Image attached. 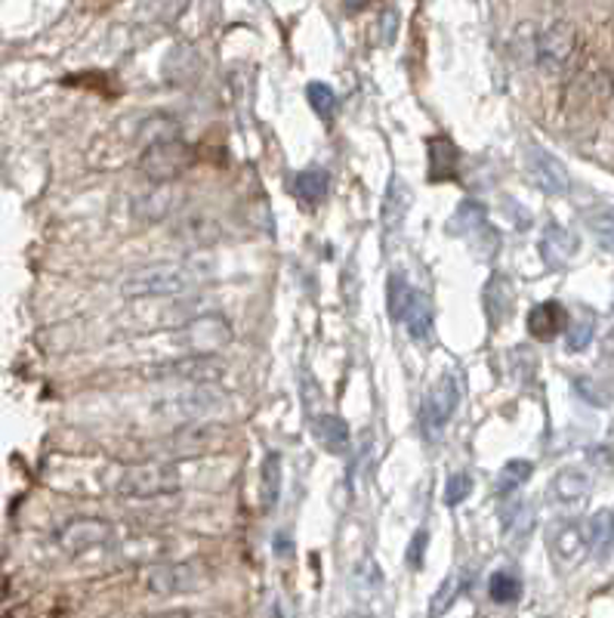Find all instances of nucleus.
<instances>
[{
    "mask_svg": "<svg viewBox=\"0 0 614 618\" xmlns=\"http://www.w3.org/2000/svg\"><path fill=\"white\" fill-rule=\"evenodd\" d=\"M204 582V569L198 563H158L148 569L145 587L158 597H177L189 594Z\"/></svg>",
    "mask_w": 614,
    "mask_h": 618,
    "instance_id": "obj_9",
    "label": "nucleus"
},
{
    "mask_svg": "<svg viewBox=\"0 0 614 618\" xmlns=\"http://www.w3.org/2000/svg\"><path fill=\"white\" fill-rule=\"evenodd\" d=\"M587 226L597 236L599 248L614 254V214L612 211H590L587 214Z\"/></svg>",
    "mask_w": 614,
    "mask_h": 618,
    "instance_id": "obj_31",
    "label": "nucleus"
},
{
    "mask_svg": "<svg viewBox=\"0 0 614 618\" xmlns=\"http://www.w3.org/2000/svg\"><path fill=\"white\" fill-rule=\"evenodd\" d=\"M467 587V579H460V572H454V575H448L445 582H442V587L435 591L433 603H430V616L438 618L445 616L448 609H452V603L457 601V594Z\"/></svg>",
    "mask_w": 614,
    "mask_h": 618,
    "instance_id": "obj_30",
    "label": "nucleus"
},
{
    "mask_svg": "<svg viewBox=\"0 0 614 618\" xmlns=\"http://www.w3.org/2000/svg\"><path fill=\"white\" fill-rule=\"evenodd\" d=\"M575 25L568 19H556L550 22L543 32H538V44H534V62L541 66L543 72L556 74L568 66V59L575 54Z\"/></svg>",
    "mask_w": 614,
    "mask_h": 618,
    "instance_id": "obj_5",
    "label": "nucleus"
},
{
    "mask_svg": "<svg viewBox=\"0 0 614 618\" xmlns=\"http://www.w3.org/2000/svg\"><path fill=\"white\" fill-rule=\"evenodd\" d=\"M192 164V148L182 143L180 136H158L152 140L140 155V170L158 186H170L180 180Z\"/></svg>",
    "mask_w": 614,
    "mask_h": 618,
    "instance_id": "obj_3",
    "label": "nucleus"
},
{
    "mask_svg": "<svg viewBox=\"0 0 614 618\" xmlns=\"http://www.w3.org/2000/svg\"><path fill=\"white\" fill-rule=\"evenodd\" d=\"M201 278L204 273L198 263H155L127 275L121 282V294L127 300H164L192 292Z\"/></svg>",
    "mask_w": 614,
    "mask_h": 618,
    "instance_id": "obj_1",
    "label": "nucleus"
},
{
    "mask_svg": "<svg viewBox=\"0 0 614 618\" xmlns=\"http://www.w3.org/2000/svg\"><path fill=\"white\" fill-rule=\"evenodd\" d=\"M485 312H489L491 328H501L506 322V316L513 312V288L504 275H494L485 288Z\"/></svg>",
    "mask_w": 614,
    "mask_h": 618,
    "instance_id": "obj_23",
    "label": "nucleus"
},
{
    "mask_svg": "<svg viewBox=\"0 0 614 618\" xmlns=\"http://www.w3.org/2000/svg\"><path fill=\"white\" fill-rule=\"evenodd\" d=\"M457 162H460V148L454 146L448 136L430 140V180H454L457 177Z\"/></svg>",
    "mask_w": 614,
    "mask_h": 618,
    "instance_id": "obj_19",
    "label": "nucleus"
},
{
    "mask_svg": "<svg viewBox=\"0 0 614 618\" xmlns=\"http://www.w3.org/2000/svg\"><path fill=\"white\" fill-rule=\"evenodd\" d=\"M485 207L479 201H463L452 217V233H460V236H470L475 229H485Z\"/></svg>",
    "mask_w": 614,
    "mask_h": 618,
    "instance_id": "obj_27",
    "label": "nucleus"
},
{
    "mask_svg": "<svg viewBox=\"0 0 614 618\" xmlns=\"http://www.w3.org/2000/svg\"><path fill=\"white\" fill-rule=\"evenodd\" d=\"M614 545V510H599L593 520L587 523V550H593L597 557L609 554Z\"/></svg>",
    "mask_w": 614,
    "mask_h": 618,
    "instance_id": "obj_24",
    "label": "nucleus"
},
{
    "mask_svg": "<svg viewBox=\"0 0 614 618\" xmlns=\"http://www.w3.org/2000/svg\"><path fill=\"white\" fill-rule=\"evenodd\" d=\"M177 344L189 349V356H214V349L232 344V325L226 316H198L185 322Z\"/></svg>",
    "mask_w": 614,
    "mask_h": 618,
    "instance_id": "obj_7",
    "label": "nucleus"
},
{
    "mask_svg": "<svg viewBox=\"0 0 614 618\" xmlns=\"http://www.w3.org/2000/svg\"><path fill=\"white\" fill-rule=\"evenodd\" d=\"M145 618H217V616L207 613V609H167V613H155V616H145Z\"/></svg>",
    "mask_w": 614,
    "mask_h": 618,
    "instance_id": "obj_37",
    "label": "nucleus"
},
{
    "mask_svg": "<svg viewBox=\"0 0 614 618\" xmlns=\"http://www.w3.org/2000/svg\"><path fill=\"white\" fill-rule=\"evenodd\" d=\"M306 96H309V106H312V111L322 118V121H330L334 118V111H337V96H334V91L327 87V84H322V81H312L306 87Z\"/></svg>",
    "mask_w": 614,
    "mask_h": 618,
    "instance_id": "obj_32",
    "label": "nucleus"
},
{
    "mask_svg": "<svg viewBox=\"0 0 614 618\" xmlns=\"http://www.w3.org/2000/svg\"><path fill=\"white\" fill-rule=\"evenodd\" d=\"M312 433L334 455H344L349 449V424L340 415H318L312 420Z\"/></svg>",
    "mask_w": 614,
    "mask_h": 618,
    "instance_id": "obj_20",
    "label": "nucleus"
},
{
    "mask_svg": "<svg viewBox=\"0 0 614 618\" xmlns=\"http://www.w3.org/2000/svg\"><path fill=\"white\" fill-rule=\"evenodd\" d=\"M173 236L180 238L182 245H189V248H207V245H214L219 238V223L210 217H189L177 223V229H173Z\"/></svg>",
    "mask_w": 614,
    "mask_h": 618,
    "instance_id": "obj_21",
    "label": "nucleus"
},
{
    "mask_svg": "<svg viewBox=\"0 0 614 618\" xmlns=\"http://www.w3.org/2000/svg\"><path fill=\"white\" fill-rule=\"evenodd\" d=\"M327 189H330V177H327L325 167H306V170L297 174V180H293V192L303 201H309V204L325 199Z\"/></svg>",
    "mask_w": 614,
    "mask_h": 618,
    "instance_id": "obj_25",
    "label": "nucleus"
},
{
    "mask_svg": "<svg viewBox=\"0 0 614 618\" xmlns=\"http://www.w3.org/2000/svg\"><path fill=\"white\" fill-rule=\"evenodd\" d=\"M553 498L565 504V508H578L587 501V495H590V476L583 471H575V467H568V471H559L556 473V479H553Z\"/></svg>",
    "mask_w": 614,
    "mask_h": 618,
    "instance_id": "obj_17",
    "label": "nucleus"
},
{
    "mask_svg": "<svg viewBox=\"0 0 614 618\" xmlns=\"http://www.w3.org/2000/svg\"><path fill=\"white\" fill-rule=\"evenodd\" d=\"M177 204V199H173V192H170V186H158L155 192H148V195H143V201H140V211H143V217L148 219H161L170 207Z\"/></svg>",
    "mask_w": 614,
    "mask_h": 618,
    "instance_id": "obj_33",
    "label": "nucleus"
},
{
    "mask_svg": "<svg viewBox=\"0 0 614 618\" xmlns=\"http://www.w3.org/2000/svg\"><path fill=\"white\" fill-rule=\"evenodd\" d=\"M433 319H435L433 300H430L423 292H411L408 307H405V316H401V322L408 328V334H411L414 341H426L430 331H433Z\"/></svg>",
    "mask_w": 614,
    "mask_h": 618,
    "instance_id": "obj_18",
    "label": "nucleus"
},
{
    "mask_svg": "<svg viewBox=\"0 0 614 618\" xmlns=\"http://www.w3.org/2000/svg\"><path fill=\"white\" fill-rule=\"evenodd\" d=\"M182 486L180 471L167 461H155V464H136V467H127L118 483H115V491L121 498H140V501H148V498H164V495H173V491Z\"/></svg>",
    "mask_w": 614,
    "mask_h": 618,
    "instance_id": "obj_2",
    "label": "nucleus"
},
{
    "mask_svg": "<svg viewBox=\"0 0 614 618\" xmlns=\"http://www.w3.org/2000/svg\"><path fill=\"white\" fill-rule=\"evenodd\" d=\"M281 479H285L281 455L269 452L260 464V504H263V510H275L278 498H281Z\"/></svg>",
    "mask_w": 614,
    "mask_h": 618,
    "instance_id": "obj_22",
    "label": "nucleus"
},
{
    "mask_svg": "<svg viewBox=\"0 0 614 618\" xmlns=\"http://www.w3.org/2000/svg\"><path fill=\"white\" fill-rule=\"evenodd\" d=\"M115 538V526L109 520H99V516H77V520H69L65 526L59 528L56 542L59 547L69 554V557H81L87 550H96V547L109 545Z\"/></svg>",
    "mask_w": 614,
    "mask_h": 618,
    "instance_id": "obj_8",
    "label": "nucleus"
},
{
    "mask_svg": "<svg viewBox=\"0 0 614 618\" xmlns=\"http://www.w3.org/2000/svg\"><path fill=\"white\" fill-rule=\"evenodd\" d=\"M578 254V236L571 229H565L559 223H550L543 229L541 238V257L550 270H562L571 257Z\"/></svg>",
    "mask_w": 614,
    "mask_h": 618,
    "instance_id": "obj_14",
    "label": "nucleus"
},
{
    "mask_svg": "<svg viewBox=\"0 0 614 618\" xmlns=\"http://www.w3.org/2000/svg\"><path fill=\"white\" fill-rule=\"evenodd\" d=\"M472 491V476L470 473H454L452 479H448V486H445V501L457 508V504H463L467 498H470Z\"/></svg>",
    "mask_w": 614,
    "mask_h": 618,
    "instance_id": "obj_35",
    "label": "nucleus"
},
{
    "mask_svg": "<svg viewBox=\"0 0 614 618\" xmlns=\"http://www.w3.org/2000/svg\"><path fill=\"white\" fill-rule=\"evenodd\" d=\"M222 400H219L217 393H210V390H198V393H182V396H173V400L167 402H158V415L161 418H170V420H180L182 427L185 424H198L204 415H214Z\"/></svg>",
    "mask_w": 614,
    "mask_h": 618,
    "instance_id": "obj_12",
    "label": "nucleus"
},
{
    "mask_svg": "<svg viewBox=\"0 0 614 618\" xmlns=\"http://www.w3.org/2000/svg\"><path fill=\"white\" fill-rule=\"evenodd\" d=\"M593 334H597V322H593V319L568 322V331H565V344H568V349H571V353H580V349H587V346H590Z\"/></svg>",
    "mask_w": 614,
    "mask_h": 618,
    "instance_id": "obj_34",
    "label": "nucleus"
},
{
    "mask_svg": "<svg viewBox=\"0 0 614 618\" xmlns=\"http://www.w3.org/2000/svg\"><path fill=\"white\" fill-rule=\"evenodd\" d=\"M229 442V430L217 420H198V424H185L180 430H173L164 439L161 452L167 457H198L222 449Z\"/></svg>",
    "mask_w": 614,
    "mask_h": 618,
    "instance_id": "obj_4",
    "label": "nucleus"
},
{
    "mask_svg": "<svg viewBox=\"0 0 614 618\" xmlns=\"http://www.w3.org/2000/svg\"><path fill=\"white\" fill-rule=\"evenodd\" d=\"M426 542H430V535L420 528L414 535V542H411V547H408V563L414 566V569H420L423 566V554H426Z\"/></svg>",
    "mask_w": 614,
    "mask_h": 618,
    "instance_id": "obj_36",
    "label": "nucleus"
},
{
    "mask_svg": "<svg viewBox=\"0 0 614 618\" xmlns=\"http://www.w3.org/2000/svg\"><path fill=\"white\" fill-rule=\"evenodd\" d=\"M531 471H534V464L531 461H509L504 464V471L497 473V483H494V491L506 498V495H513V491H519L531 479Z\"/></svg>",
    "mask_w": 614,
    "mask_h": 618,
    "instance_id": "obj_26",
    "label": "nucleus"
},
{
    "mask_svg": "<svg viewBox=\"0 0 614 618\" xmlns=\"http://www.w3.org/2000/svg\"><path fill=\"white\" fill-rule=\"evenodd\" d=\"M528 331L534 341H553L562 331H568V312L556 300H546L528 312Z\"/></svg>",
    "mask_w": 614,
    "mask_h": 618,
    "instance_id": "obj_15",
    "label": "nucleus"
},
{
    "mask_svg": "<svg viewBox=\"0 0 614 618\" xmlns=\"http://www.w3.org/2000/svg\"><path fill=\"white\" fill-rule=\"evenodd\" d=\"M525 162H528V177H531V182H534L541 192H546V195H565V192L571 189L568 167H565L556 155H550L546 148L531 146L525 152Z\"/></svg>",
    "mask_w": 614,
    "mask_h": 618,
    "instance_id": "obj_10",
    "label": "nucleus"
},
{
    "mask_svg": "<svg viewBox=\"0 0 614 618\" xmlns=\"http://www.w3.org/2000/svg\"><path fill=\"white\" fill-rule=\"evenodd\" d=\"M226 375V365L214 356H180L148 368L152 381H180V383H217Z\"/></svg>",
    "mask_w": 614,
    "mask_h": 618,
    "instance_id": "obj_6",
    "label": "nucleus"
},
{
    "mask_svg": "<svg viewBox=\"0 0 614 618\" xmlns=\"http://www.w3.org/2000/svg\"><path fill=\"white\" fill-rule=\"evenodd\" d=\"M457 402H460V387H457L452 375H445L423 400V427H426V433H442L445 430V424L457 412Z\"/></svg>",
    "mask_w": 614,
    "mask_h": 618,
    "instance_id": "obj_11",
    "label": "nucleus"
},
{
    "mask_svg": "<svg viewBox=\"0 0 614 618\" xmlns=\"http://www.w3.org/2000/svg\"><path fill=\"white\" fill-rule=\"evenodd\" d=\"M411 285H408V278L401 273H393L389 275V285H386V309H389V316H393V322H401V316H405V307H408V297H411Z\"/></svg>",
    "mask_w": 614,
    "mask_h": 618,
    "instance_id": "obj_29",
    "label": "nucleus"
},
{
    "mask_svg": "<svg viewBox=\"0 0 614 618\" xmlns=\"http://www.w3.org/2000/svg\"><path fill=\"white\" fill-rule=\"evenodd\" d=\"M411 199H414V192L405 186L401 177H393L389 180V189H386V199H383V229L393 236L401 229V223L408 217V207H411Z\"/></svg>",
    "mask_w": 614,
    "mask_h": 618,
    "instance_id": "obj_16",
    "label": "nucleus"
},
{
    "mask_svg": "<svg viewBox=\"0 0 614 618\" xmlns=\"http://www.w3.org/2000/svg\"><path fill=\"white\" fill-rule=\"evenodd\" d=\"M383 37H386V40L396 37V10H386V13H383Z\"/></svg>",
    "mask_w": 614,
    "mask_h": 618,
    "instance_id": "obj_38",
    "label": "nucleus"
},
{
    "mask_svg": "<svg viewBox=\"0 0 614 618\" xmlns=\"http://www.w3.org/2000/svg\"><path fill=\"white\" fill-rule=\"evenodd\" d=\"M550 554L562 569H575L587 557V535L578 523H565L550 538Z\"/></svg>",
    "mask_w": 614,
    "mask_h": 618,
    "instance_id": "obj_13",
    "label": "nucleus"
},
{
    "mask_svg": "<svg viewBox=\"0 0 614 618\" xmlns=\"http://www.w3.org/2000/svg\"><path fill=\"white\" fill-rule=\"evenodd\" d=\"M489 594L494 603H516L522 597V582H519L516 572L501 569V572H494L489 579Z\"/></svg>",
    "mask_w": 614,
    "mask_h": 618,
    "instance_id": "obj_28",
    "label": "nucleus"
}]
</instances>
